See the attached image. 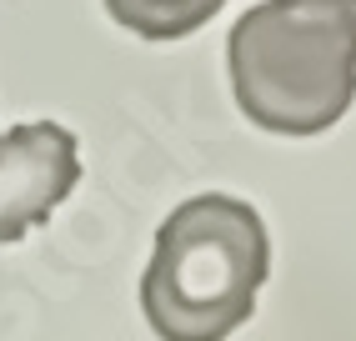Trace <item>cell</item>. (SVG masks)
Instances as JSON below:
<instances>
[{
    "label": "cell",
    "instance_id": "3957f363",
    "mask_svg": "<svg viewBox=\"0 0 356 341\" xmlns=\"http://www.w3.org/2000/svg\"><path fill=\"white\" fill-rule=\"evenodd\" d=\"M76 181L81 145L60 120H26L0 131V246L51 221V211L76 191Z\"/></svg>",
    "mask_w": 356,
    "mask_h": 341
},
{
    "label": "cell",
    "instance_id": "277c9868",
    "mask_svg": "<svg viewBox=\"0 0 356 341\" xmlns=\"http://www.w3.org/2000/svg\"><path fill=\"white\" fill-rule=\"evenodd\" d=\"M226 0H106L115 26H126L140 40H181L201 31Z\"/></svg>",
    "mask_w": 356,
    "mask_h": 341
},
{
    "label": "cell",
    "instance_id": "7a4b0ae2",
    "mask_svg": "<svg viewBox=\"0 0 356 341\" xmlns=\"http://www.w3.org/2000/svg\"><path fill=\"white\" fill-rule=\"evenodd\" d=\"M271 276V236L251 201L206 191L156 231L140 276V311L161 341H226L251 322Z\"/></svg>",
    "mask_w": 356,
    "mask_h": 341
},
{
    "label": "cell",
    "instance_id": "6da1fadb",
    "mask_svg": "<svg viewBox=\"0 0 356 341\" xmlns=\"http://www.w3.org/2000/svg\"><path fill=\"white\" fill-rule=\"evenodd\" d=\"M236 106L271 136H321L356 101V0H261L226 35Z\"/></svg>",
    "mask_w": 356,
    "mask_h": 341
}]
</instances>
